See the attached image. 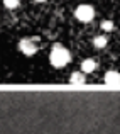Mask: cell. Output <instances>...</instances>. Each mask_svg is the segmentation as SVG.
I'll use <instances>...</instances> for the list:
<instances>
[{"instance_id": "obj_1", "label": "cell", "mask_w": 120, "mask_h": 134, "mask_svg": "<svg viewBox=\"0 0 120 134\" xmlns=\"http://www.w3.org/2000/svg\"><path fill=\"white\" fill-rule=\"evenodd\" d=\"M69 59H71V54H69V51L64 46H61V44L52 46L51 54H49V61H51V65L54 66V68H63V66H66L69 63Z\"/></svg>"}, {"instance_id": "obj_2", "label": "cell", "mask_w": 120, "mask_h": 134, "mask_svg": "<svg viewBox=\"0 0 120 134\" xmlns=\"http://www.w3.org/2000/svg\"><path fill=\"white\" fill-rule=\"evenodd\" d=\"M75 17L80 22H90L95 17V9L91 5H88V3H81L75 9Z\"/></svg>"}, {"instance_id": "obj_3", "label": "cell", "mask_w": 120, "mask_h": 134, "mask_svg": "<svg viewBox=\"0 0 120 134\" xmlns=\"http://www.w3.org/2000/svg\"><path fill=\"white\" fill-rule=\"evenodd\" d=\"M37 49H39L37 48V43L34 39H31V37H24L19 43V51L26 56H34L37 53Z\"/></svg>"}, {"instance_id": "obj_4", "label": "cell", "mask_w": 120, "mask_h": 134, "mask_svg": "<svg viewBox=\"0 0 120 134\" xmlns=\"http://www.w3.org/2000/svg\"><path fill=\"white\" fill-rule=\"evenodd\" d=\"M105 83H108V85H118L120 83V73L118 71H107L103 76Z\"/></svg>"}, {"instance_id": "obj_5", "label": "cell", "mask_w": 120, "mask_h": 134, "mask_svg": "<svg viewBox=\"0 0 120 134\" xmlns=\"http://www.w3.org/2000/svg\"><path fill=\"white\" fill-rule=\"evenodd\" d=\"M95 68H97L95 59H91V58L83 59V63H81V71L83 73H91V71H95Z\"/></svg>"}, {"instance_id": "obj_6", "label": "cell", "mask_w": 120, "mask_h": 134, "mask_svg": "<svg viewBox=\"0 0 120 134\" xmlns=\"http://www.w3.org/2000/svg\"><path fill=\"white\" fill-rule=\"evenodd\" d=\"M85 75H86V73H83V71H75V73H71L69 82H71V83H85V82H86Z\"/></svg>"}, {"instance_id": "obj_7", "label": "cell", "mask_w": 120, "mask_h": 134, "mask_svg": "<svg viewBox=\"0 0 120 134\" xmlns=\"http://www.w3.org/2000/svg\"><path fill=\"white\" fill-rule=\"evenodd\" d=\"M93 46H95V48H105V46H107V37L95 36L93 37Z\"/></svg>"}, {"instance_id": "obj_8", "label": "cell", "mask_w": 120, "mask_h": 134, "mask_svg": "<svg viewBox=\"0 0 120 134\" xmlns=\"http://www.w3.org/2000/svg\"><path fill=\"white\" fill-rule=\"evenodd\" d=\"M19 0H3V5L7 7V9L9 10H14V9H17V7H19Z\"/></svg>"}, {"instance_id": "obj_9", "label": "cell", "mask_w": 120, "mask_h": 134, "mask_svg": "<svg viewBox=\"0 0 120 134\" xmlns=\"http://www.w3.org/2000/svg\"><path fill=\"white\" fill-rule=\"evenodd\" d=\"M101 29L103 31H112L113 29V22H112V20H103V22H101Z\"/></svg>"}, {"instance_id": "obj_10", "label": "cell", "mask_w": 120, "mask_h": 134, "mask_svg": "<svg viewBox=\"0 0 120 134\" xmlns=\"http://www.w3.org/2000/svg\"><path fill=\"white\" fill-rule=\"evenodd\" d=\"M34 2H37V3H42V2H46V0H34Z\"/></svg>"}]
</instances>
